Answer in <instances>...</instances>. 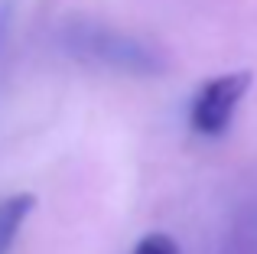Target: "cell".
<instances>
[{
	"label": "cell",
	"instance_id": "277c9868",
	"mask_svg": "<svg viewBox=\"0 0 257 254\" xmlns=\"http://www.w3.org/2000/svg\"><path fill=\"white\" fill-rule=\"evenodd\" d=\"M131 254H182V251L166 231H150V235H144L137 244H134Z\"/></svg>",
	"mask_w": 257,
	"mask_h": 254
},
{
	"label": "cell",
	"instance_id": "6da1fadb",
	"mask_svg": "<svg viewBox=\"0 0 257 254\" xmlns=\"http://www.w3.org/2000/svg\"><path fill=\"white\" fill-rule=\"evenodd\" d=\"M247 85H251V72H228L218 75L212 82H205L195 95L192 108H189V124L195 134H205V137H218L228 131L234 117V108L244 98Z\"/></svg>",
	"mask_w": 257,
	"mask_h": 254
},
{
	"label": "cell",
	"instance_id": "3957f363",
	"mask_svg": "<svg viewBox=\"0 0 257 254\" xmlns=\"http://www.w3.org/2000/svg\"><path fill=\"white\" fill-rule=\"evenodd\" d=\"M36 209V196L33 192H13V196L0 199V254H7L17 241L23 222L30 218V212Z\"/></svg>",
	"mask_w": 257,
	"mask_h": 254
},
{
	"label": "cell",
	"instance_id": "7a4b0ae2",
	"mask_svg": "<svg viewBox=\"0 0 257 254\" xmlns=\"http://www.w3.org/2000/svg\"><path fill=\"white\" fill-rule=\"evenodd\" d=\"M75 52L88 56L94 62L114 65L120 72H137V75H150L160 72V59L147 49L140 39L124 36V33H111V30H91V33H75Z\"/></svg>",
	"mask_w": 257,
	"mask_h": 254
}]
</instances>
